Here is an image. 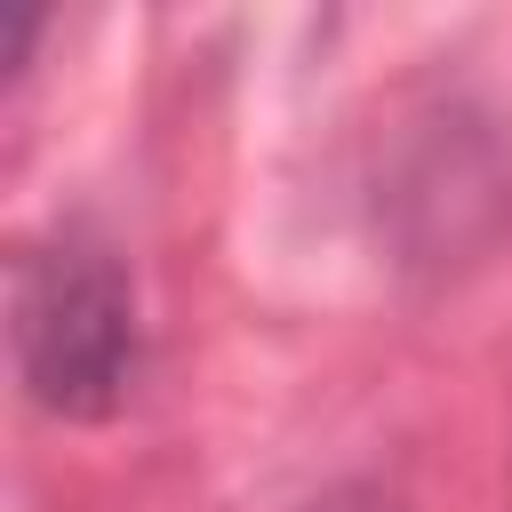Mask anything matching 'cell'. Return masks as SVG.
I'll return each mask as SVG.
<instances>
[{
	"instance_id": "6da1fadb",
	"label": "cell",
	"mask_w": 512,
	"mask_h": 512,
	"mask_svg": "<svg viewBox=\"0 0 512 512\" xmlns=\"http://www.w3.org/2000/svg\"><path fill=\"white\" fill-rule=\"evenodd\" d=\"M16 376L48 416H112L136 376V304L104 248H24L8 272Z\"/></svg>"
},
{
	"instance_id": "7a4b0ae2",
	"label": "cell",
	"mask_w": 512,
	"mask_h": 512,
	"mask_svg": "<svg viewBox=\"0 0 512 512\" xmlns=\"http://www.w3.org/2000/svg\"><path fill=\"white\" fill-rule=\"evenodd\" d=\"M328 512H392V504H376V496H352V504H328Z\"/></svg>"
}]
</instances>
